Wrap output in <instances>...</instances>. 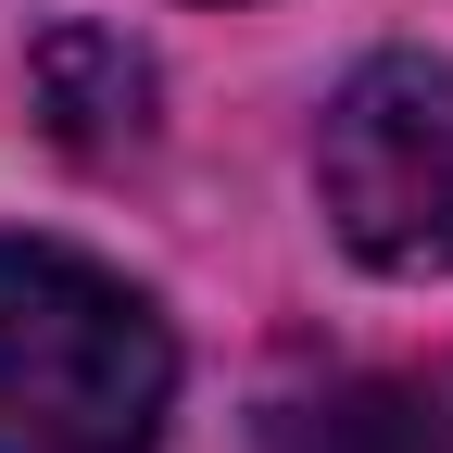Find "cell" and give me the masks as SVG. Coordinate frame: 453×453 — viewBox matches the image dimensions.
Segmentation results:
<instances>
[{
  "instance_id": "obj_2",
  "label": "cell",
  "mask_w": 453,
  "mask_h": 453,
  "mask_svg": "<svg viewBox=\"0 0 453 453\" xmlns=\"http://www.w3.org/2000/svg\"><path fill=\"white\" fill-rule=\"evenodd\" d=\"M315 202L378 277H453V64L390 50L315 127Z\"/></svg>"
},
{
  "instance_id": "obj_1",
  "label": "cell",
  "mask_w": 453,
  "mask_h": 453,
  "mask_svg": "<svg viewBox=\"0 0 453 453\" xmlns=\"http://www.w3.org/2000/svg\"><path fill=\"white\" fill-rule=\"evenodd\" d=\"M177 403V340L113 265L0 240V453H151Z\"/></svg>"
},
{
  "instance_id": "obj_3",
  "label": "cell",
  "mask_w": 453,
  "mask_h": 453,
  "mask_svg": "<svg viewBox=\"0 0 453 453\" xmlns=\"http://www.w3.org/2000/svg\"><path fill=\"white\" fill-rule=\"evenodd\" d=\"M277 453H453V365H378L277 416Z\"/></svg>"
}]
</instances>
